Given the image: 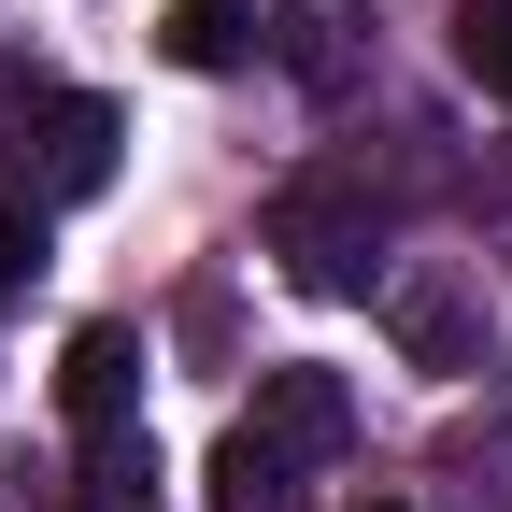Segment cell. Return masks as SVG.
Returning <instances> with one entry per match:
<instances>
[{
  "mask_svg": "<svg viewBox=\"0 0 512 512\" xmlns=\"http://www.w3.org/2000/svg\"><path fill=\"white\" fill-rule=\"evenodd\" d=\"M271 256L313 299H370L384 285V200H370V171H299L271 200Z\"/></svg>",
  "mask_w": 512,
  "mask_h": 512,
  "instance_id": "obj_1",
  "label": "cell"
},
{
  "mask_svg": "<svg viewBox=\"0 0 512 512\" xmlns=\"http://www.w3.org/2000/svg\"><path fill=\"white\" fill-rule=\"evenodd\" d=\"M114 143H128V114L114 100H43L29 114V185H43V200H100V185H114Z\"/></svg>",
  "mask_w": 512,
  "mask_h": 512,
  "instance_id": "obj_2",
  "label": "cell"
},
{
  "mask_svg": "<svg viewBox=\"0 0 512 512\" xmlns=\"http://www.w3.org/2000/svg\"><path fill=\"white\" fill-rule=\"evenodd\" d=\"M271 456H299V470H328L342 441H356V399H342V370H256V413H242Z\"/></svg>",
  "mask_w": 512,
  "mask_h": 512,
  "instance_id": "obj_3",
  "label": "cell"
},
{
  "mask_svg": "<svg viewBox=\"0 0 512 512\" xmlns=\"http://www.w3.org/2000/svg\"><path fill=\"white\" fill-rule=\"evenodd\" d=\"M384 328H399L413 370H484V313L456 271H384Z\"/></svg>",
  "mask_w": 512,
  "mask_h": 512,
  "instance_id": "obj_4",
  "label": "cell"
},
{
  "mask_svg": "<svg viewBox=\"0 0 512 512\" xmlns=\"http://www.w3.org/2000/svg\"><path fill=\"white\" fill-rule=\"evenodd\" d=\"M128 399H143V328H72V356H57V413L100 441V427H128Z\"/></svg>",
  "mask_w": 512,
  "mask_h": 512,
  "instance_id": "obj_5",
  "label": "cell"
},
{
  "mask_svg": "<svg viewBox=\"0 0 512 512\" xmlns=\"http://www.w3.org/2000/svg\"><path fill=\"white\" fill-rule=\"evenodd\" d=\"M271 57H285L299 100H356V0H285Z\"/></svg>",
  "mask_w": 512,
  "mask_h": 512,
  "instance_id": "obj_6",
  "label": "cell"
},
{
  "mask_svg": "<svg viewBox=\"0 0 512 512\" xmlns=\"http://www.w3.org/2000/svg\"><path fill=\"white\" fill-rule=\"evenodd\" d=\"M313 484H299V456H271L256 427H228L214 441V512H299Z\"/></svg>",
  "mask_w": 512,
  "mask_h": 512,
  "instance_id": "obj_7",
  "label": "cell"
},
{
  "mask_svg": "<svg viewBox=\"0 0 512 512\" xmlns=\"http://www.w3.org/2000/svg\"><path fill=\"white\" fill-rule=\"evenodd\" d=\"M185 72H228V57L256 43V0H171V29H157Z\"/></svg>",
  "mask_w": 512,
  "mask_h": 512,
  "instance_id": "obj_8",
  "label": "cell"
},
{
  "mask_svg": "<svg viewBox=\"0 0 512 512\" xmlns=\"http://www.w3.org/2000/svg\"><path fill=\"white\" fill-rule=\"evenodd\" d=\"M143 498H157L143 427H100V441H86V512H143Z\"/></svg>",
  "mask_w": 512,
  "mask_h": 512,
  "instance_id": "obj_9",
  "label": "cell"
},
{
  "mask_svg": "<svg viewBox=\"0 0 512 512\" xmlns=\"http://www.w3.org/2000/svg\"><path fill=\"white\" fill-rule=\"evenodd\" d=\"M456 72L484 100H512V0H456Z\"/></svg>",
  "mask_w": 512,
  "mask_h": 512,
  "instance_id": "obj_10",
  "label": "cell"
},
{
  "mask_svg": "<svg viewBox=\"0 0 512 512\" xmlns=\"http://www.w3.org/2000/svg\"><path fill=\"white\" fill-rule=\"evenodd\" d=\"M29 271H43V214H29V200H0V313L29 299Z\"/></svg>",
  "mask_w": 512,
  "mask_h": 512,
  "instance_id": "obj_11",
  "label": "cell"
},
{
  "mask_svg": "<svg viewBox=\"0 0 512 512\" xmlns=\"http://www.w3.org/2000/svg\"><path fill=\"white\" fill-rule=\"evenodd\" d=\"M484 200H512V171H498V185H484Z\"/></svg>",
  "mask_w": 512,
  "mask_h": 512,
  "instance_id": "obj_12",
  "label": "cell"
}]
</instances>
